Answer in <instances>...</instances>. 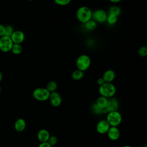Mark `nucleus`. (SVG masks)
<instances>
[{"mask_svg":"<svg viewBox=\"0 0 147 147\" xmlns=\"http://www.w3.org/2000/svg\"><path fill=\"white\" fill-rule=\"evenodd\" d=\"M92 11L87 6H80L76 11V18L79 22L82 24H85L89 20L92 19Z\"/></svg>","mask_w":147,"mask_h":147,"instance_id":"1","label":"nucleus"},{"mask_svg":"<svg viewBox=\"0 0 147 147\" xmlns=\"http://www.w3.org/2000/svg\"><path fill=\"white\" fill-rule=\"evenodd\" d=\"M116 92V87L112 83L105 82L99 87V93L100 96L106 98L113 97Z\"/></svg>","mask_w":147,"mask_h":147,"instance_id":"2","label":"nucleus"},{"mask_svg":"<svg viewBox=\"0 0 147 147\" xmlns=\"http://www.w3.org/2000/svg\"><path fill=\"white\" fill-rule=\"evenodd\" d=\"M91 63V61L90 57L87 55L83 54L77 58L76 66L78 69L84 72L90 68Z\"/></svg>","mask_w":147,"mask_h":147,"instance_id":"3","label":"nucleus"},{"mask_svg":"<svg viewBox=\"0 0 147 147\" xmlns=\"http://www.w3.org/2000/svg\"><path fill=\"white\" fill-rule=\"evenodd\" d=\"M122 117L121 113L118 111L109 112L106 117V121L110 126L117 127L122 122Z\"/></svg>","mask_w":147,"mask_h":147,"instance_id":"4","label":"nucleus"},{"mask_svg":"<svg viewBox=\"0 0 147 147\" xmlns=\"http://www.w3.org/2000/svg\"><path fill=\"white\" fill-rule=\"evenodd\" d=\"M51 92L44 87L35 88L32 93L33 98L38 101H45L49 99Z\"/></svg>","mask_w":147,"mask_h":147,"instance_id":"5","label":"nucleus"},{"mask_svg":"<svg viewBox=\"0 0 147 147\" xmlns=\"http://www.w3.org/2000/svg\"><path fill=\"white\" fill-rule=\"evenodd\" d=\"M13 42L10 37L3 36L0 37V50L3 52H9L11 51Z\"/></svg>","mask_w":147,"mask_h":147,"instance_id":"6","label":"nucleus"},{"mask_svg":"<svg viewBox=\"0 0 147 147\" xmlns=\"http://www.w3.org/2000/svg\"><path fill=\"white\" fill-rule=\"evenodd\" d=\"M107 13L103 9H98L92 12V20L96 23H104L106 22Z\"/></svg>","mask_w":147,"mask_h":147,"instance_id":"7","label":"nucleus"},{"mask_svg":"<svg viewBox=\"0 0 147 147\" xmlns=\"http://www.w3.org/2000/svg\"><path fill=\"white\" fill-rule=\"evenodd\" d=\"M48 99L49 100L51 105L55 107H59L62 102L61 95L56 91L51 92Z\"/></svg>","mask_w":147,"mask_h":147,"instance_id":"8","label":"nucleus"},{"mask_svg":"<svg viewBox=\"0 0 147 147\" xmlns=\"http://www.w3.org/2000/svg\"><path fill=\"white\" fill-rule=\"evenodd\" d=\"M118 108H119V102L116 98L114 97L108 98L107 105L106 107L105 108L107 113L111 111H117Z\"/></svg>","mask_w":147,"mask_h":147,"instance_id":"9","label":"nucleus"},{"mask_svg":"<svg viewBox=\"0 0 147 147\" xmlns=\"http://www.w3.org/2000/svg\"><path fill=\"white\" fill-rule=\"evenodd\" d=\"M13 44H21L25 40V34L23 32L17 30H14L10 36Z\"/></svg>","mask_w":147,"mask_h":147,"instance_id":"10","label":"nucleus"},{"mask_svg":"<svg viewBox=\"0 0 147 147\" xmlns=\"http://www.w3.org/2000/svg\"><path fill=\"white\" fill-rule=\"evenodd\" d=\"M110 127V125L106 119H102L97 123L96 129L99 134H104L107 133Z\"/></svg>","mask_w":147,"mask_h":147,"instance_id":"11","label":"nucleus"},{"mask_svg":"<svg viewBox=\"0 0 147 147\" xmlns=\"http://www.w3.org/2000/svg\"><path fill=\"white\" fill-rule=\"evenodd\" d=\"M107 134L109 139L112 141H116L120 137V131L117 127L115 126H110Z\"/></svg>","mask_w":147,"mask_h":147,"instance_id":"12","label":"nucleus"},{"mask_svg":"<svg viewBox=\"0 0 147 147\" xmlns=\"http://www.w3.org/2000/svg\"><path fill=\"white\" fill-rule=\"evenodd\" d=\"M50 136L51 135L49 132L47 130L44 129H40L37 134V139L41 142H47Z\"/></svg>","mask_w":147,"mask_h":147,"instance_id":"13","label":"nucleus"},{"mask_svg":"<svg viewBox=\"0 0 147 147\" xmlns=\"http://www.w3.org/2000/svg\"><path fill=\"white\" fill-rule=\"evenodd\" d=\"M115 72L113 69H107L103 74L102 78L103 79L105 82L112 83V82L115 79Z\"/></svg>","mask_w":147,"mask_h":147,"instance_id":"14","label":"nucleus"},{"mask_svg":"<svg viewBox=\"0 0 147 147\" xmlns=\"http://www.w3.org/2000/svg\"><path fill=\"white\" fill-rule=\"evenodd\" d=\"M26 123L24 119L20 118H18L14 123V128L15 130L18 132H21L24 131L26 128Z\"/></svg>","mask_w":147,"mask_h":147,"instance_id":"15","label":"nucleus"},{"mask_svg":"<svg viewBox=\"0 0 147 147\" xmlns=\"http://www.w3.org/2000/svg\"><path fill=\"white\" fill-rule=\"evenodd\" d=\"M107 102H108L107 98H106L104 96H100L97 98L95 103L101 109H105L107 106Z\"/></svg>","mask_w":147,"mask_h":147,"instance_id":"16","label":"nucleus"},{"mask_svg":"<svg viewBox=\"0 0 147 147\" xmlns=\"http://www.w3.org/2000/svg\"><path fill=\"white\" fill-rule=\"evenodd\" d=\"M84 76V72L79 70L76 69L71 74V77L72 78L75 80H81Z\"/></svg>","mask_w":147,"mask_h":147,"instance_id":"17","label":"nucleus"},{"mask_svg":"<svg viewBox=\"0 0 147 147\" xmlns=\"http://www.w3.org/2000/svg\"><path fill=\"white\" fill-rule=\"evenodd\" d=\"M84 24L85 28L87 30H90V31L94 30L97 27V23L92 19L89 20L88 21H87Z\"/></svg>","mask_w":147,"mask_h":147,"instance_id":"18","label":"nucleus"},{"mask_svg":"<svg viewBox=\"0 0 147 147\" xmlns=\"http://www.w3.org/2000/svg\"><path fill=\"white\" fill-rule=\"evenodd\" d=\"M50 92H52L56 91L57 88V84L55 81L51 80L49 81L46 85L45 87Z\"/></svg>","mask_w":147,"mask_h":147,"instance_id":"19","label":"nucleus"},{"mask_svg":"<svg viewBox=\"0 0 147 147\" xmlns=\"http://www.w3.org/2000/svg\"><path fill=\"white\" fill-rule=\"evenodd\" d=\"M121 10L120 7L118 6L113 5L109 8L108 14H112L118 17L121 14Z\"/></svg>","mask_w":147,"mask_h":147,"instance_id":"20","label":"nucleus"},{"mask_svg":"<svg viewBox=\"0 0 147 147\" xmlns=\"http://www.w3.org/2000/svg\"><path fill=\"white\" fill-rule=\"evenodd\" d=\"M118 21V17L116 16L115 15L112 14H108L107 19H106V22L107 24H109L110 25H113Z\"/></svg>","mask_w":147,"mask_h":147,"instance_id":"21","label":"nucleus"},{"mask_svg":"<svg viewBox=\"0 0 147 147\" xmlns=\"http://www.w3.org/2000/svg\"><path fill=\"white\" fill-rule=\"evenodd\" d=\"M11 51L14 55H20L22 51V47L20 44H13Z\"/></svg>","mask_w":147,"mask_h":147,"instance_id":"22","label":"nucleus"},{"mask_svg":"<svg viewBox=\"0 0 147 147\" xmlns=\"http://www.w3.org/2000/svg\"><path fill=\"white\" fill-rule=\"evenodd\" d=\"M5 36L10 37L11 35L12 34V33H13V32L14 31L13 27L11 25H5Z\"/></svg>","mask_w":147,"mask_h":147,"instance_id":"23","label":"nucleus"},{"mask_svg":"<svg viewBox=\"0 0 147 147\" xmlns=\"http://www.w3.org/2000/svg\"><path fill=\"white\" fill-rule=\"evenodd\" d=\"M91 108H92V112L95 114H98V115H99L100 114H102V112H103V109H101L100 107H99L96 104V103H94L92 106H91Z\"/></svg>","mask_w":147,"mask_h":147,"instance_id":"24","label":"nucleus"},{"mask_svg":"<svg viewBox=\"0 0 147 147\" xmlns=\"http://www.w3.org/2000/svg\"><path fill=\"white\" fill-rule=\"evenodd\" d=\"M138 53L140 56L141 57H145L147 55V48L146 46H142L141 47L138 51Z\"/></svg>","mask_w":147,"mask_h":147,"instance_id":"25","label":"nucleus"},{"mask_svg":"<svg viewBox=\"0 0 147 147\" xmlns=\"http://www.w3.org/2000/svg\"><path fill=\"white\" fill-rule=\"evenodd\" d=\"M71 0H54V2L59 6H66L68 5Z\"/></svg>","mask_w":147,"mask_h":147,"instance_id":"26","label":"nucleus"},{"mask_svg":"<svg viewBox=\"0 0 147 147\" xmlns=\"http://www.w3.org/2000/svg\"><path fill=\"white\" fill-rule=\"evenodd\" d=\"M57 141H58V140H57V138L56 136H51L47 142L53 146L57 143Z\"/></svg>","mask_w":147,"mask_h":147,"instance_id":"27","label":"nucleus"},{"mask_svg":"<svg viewBox=\"0 0 147 147\" xmlns=\"http://www.w3.org/2000/svg\"><path fill=\"white\" fill-rule=\"evenodd\" d=\"M5 25L2 24H0V37L5 36Z\"/></svg>","mask_w":147,"mask_h":147,"instance_id":"28","label":"nucleus"},{"mask_svg":"<svg viewBox=\"0 0 147 147\" xmlns=\"http://www.w3.org/2000/svg\"><path fill=\"white\" fill-rule=\"evenodd\" d=\"M38 147H53L51 144H49L48 142H41Z\"/></svg>","mask_w":147,"mask_h":147,"instance_id":"29","label":"nucleus"},{"mask_svg":"<svg viewBox=\"0 0 147 147\" xmlns=\"http://www.w3.org/2000/svg\"><path fill=\"white\" fill-rule=\"evenodd\" d=\"M105 81H104V80H103V79L102 78H102H98V79H97V83H98V84L100 86H101V85H102L103 83H105Z\"/></svg>","mask_w":147,"mask_h":147,"instance_id":"30","label":"nucleus"},{"mask_svg":"<svg viewBox=\"0 0 147 147\" xmlns=\"http://www.w3.org/2000/svg\"><path fill=\"white\" fill-rule=\"evenodd\" d=\"M109 1L113 3H117L119 2L121 0H109Z\"/></svg>","mask_w":147,"mask_h":147,"instance_id":"31","label":"nucleus"},{"mask_svg":"<svg viewBox=\"0 0 147 147\" xmlns=\"http://www.w3.org/2000/svg\"><path fill=\"white\" fill-rule=\"evenodd\" d=\"M2 78H3V75H2V72L0 71V82H1V80H2Z\"/></svg>","mask_w":147,"mask_h":147,"instance_id":"32","label":"nucleus"},{"mask_svg":"<svg viewBox=\"0 0 147 147\" xmlns=\"http://www.w3.org/2000/svg\"><path fill=\"white\" fill-rule=\"evenodd\" d=\"M122 147H132V146H130V145H124V146H122Z\"/></svg>","mask_w":147,"mask_h":147,"instance_id":"33","label":"nucleus"},{"mask_svg":"<svg viewBox=\"0 0 147 147\" xmlns=\"http://www.w3.org/2000/svg\"><path fill=\"white\" fill-rule=\"evenodd\" d=\"M1 86H0V94H1Z\"/></svg>","mask_w":147,"mask_h":147,"instance_id":"34","label":"nucleus"},{"mask_svg":"<svg viewBox=\"0 0 147 147\" xmlns=\"http://www.w3.org/2000/svg\"><path fill=\"white\" fill-rule=\"evenodd\" d=\"M27 1H33V0H27Z\"/></svg>","mask_w":147,"mask_h":147,"instance_id":"35","label":"nucleus"},{"mask_svg":"<svg viewBox=\"0 0 147 147\" xmlns=\"http://www.w3.org/2000/svg\"><path fill=\"white\" fill-rule=\"evenodd\" d=\"M144 147H147V146H146V145H145Z\"/></svg>","mask_w":147,"mask_h":147,"instance_id":"36","label":"nucleus"}]
</instances>
